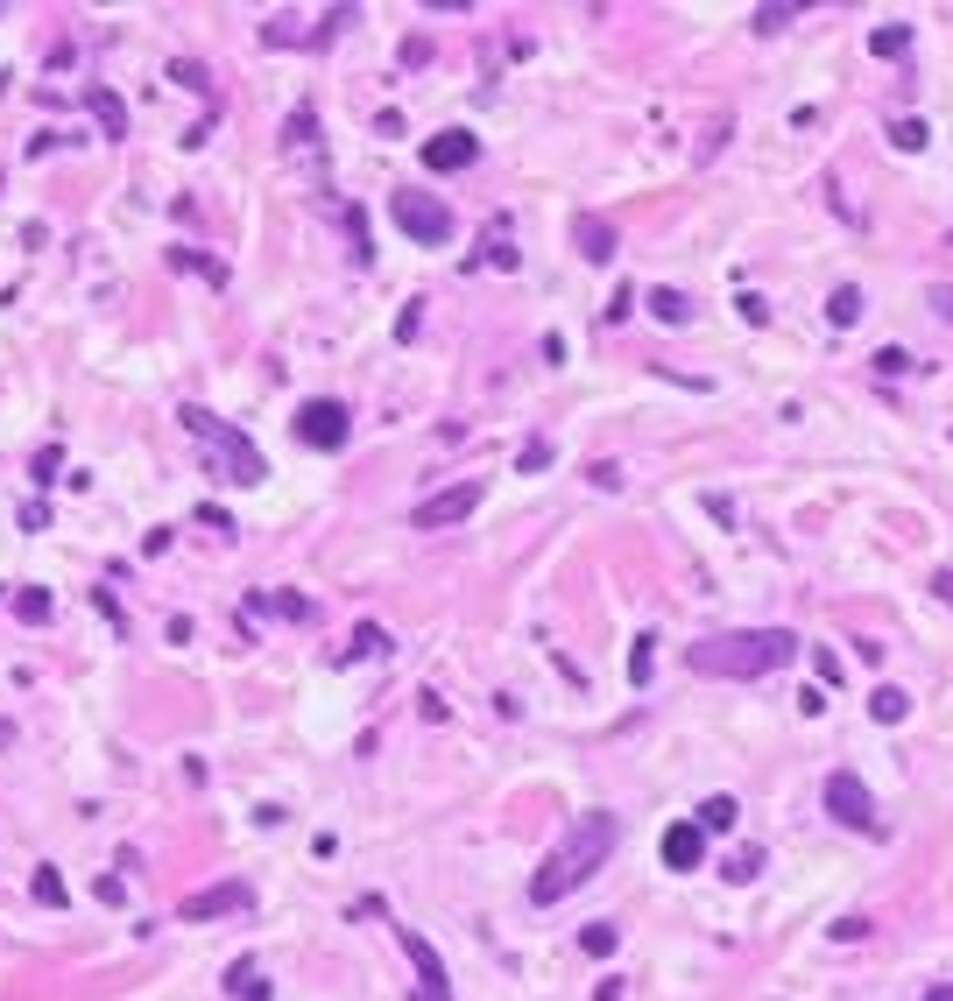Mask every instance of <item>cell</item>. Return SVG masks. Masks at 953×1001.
<instances>
[{"label": "cell", "instance_id": "30", "mask_svg": "<svg viewBox=\"0 0 953 1001\" xmlns=\"http://www.w3.org/2000/svg\"><path fill=\"white\" fill-rule=\"evenodd\" d=\"M516 466H523V473H544V466H551V445H544V437H537V445H523Z\"/></svg>", "mask_w": 953, "mask_h": 1001}, {"label": "cell", "instance_id": "2", "mask_svg": "<svg viewBox=\"0 0 953 1001\" xmlns=\"http://www.w3.org/2000/svg\"><path fill=\"white\" fill-rule=\"evenodd\" d=\"M798 657V634L791 628H735V634H707V642L685 649V663L699 670V678H770V670H785Z\"/></svg>", "mask_w": 953, "mask_h": 1001}, {"label": "cell", "instance_id": "13", "mask_svg": "<svg viewBox=\"0 0 953 1001\" xmlns=\"http://www.w3.org/2000/svg\"><path fill=\"white\" fill-rule=\"evenodd\" d=\"M869 712H875L883 726H898L904 712H911V691H904V684H875V691H869Z\"/></svg>", "mask_w": 953, "mask_h": 1001}, {"label": "cell", "instance_id": "21", "mask_svg": "<svg viewBox=\"0 0 953 1001\" xmlns=\"http://www.w3.org/2000/svg\"><path fill=\"white\" fill-rule=\"evenodd\" d=\"M488 268H516V247H509V226H488Z\"/></svg>", "mask_w": 953, "mask_h": 1001}, {"label": "cell", "instance_id": "31", "mask_svg": "<svg viewBox=\"0 0 953 1001\" xmlns=\"http://www.w3.org/2000/svg\"><path fill=\"white\" fill-rule=\"evenodd\" d=\"M875 368H883V374H904L911 353H904V345H883V353H875Z\"/></svg>", "mask_w": 953, "mask_h": 1001}, {"label": "cell", "instance_id": "10", "mask_svg": "<svg viewBox=\"0 0 953 1001\" xmlns=\"http://www.w3.org/2000/svg\"><path fill=\"white\" fill-rule=\"evenodd\" d=\"M473 156H481V142H473L467 127H445V134H431V142H424V163L431 169H467Z\"/></svg>", "mask_w": 953, "mask_h": 1001}, {"label": "cell", "instance_id": "17", "mask_svg": "<svg viewBox=\"0 0 953 1001\" xmlns=\"http://www.w3.org/2000/svg\"><path fill=\"white\" fill-rule=\"evenodd\" d=\"M85 106L100 113V127H106V134H127V106L113 100V92H85Z\"/></svg>", "mask_w": 953, "mask_h": 1001}, {"label": "cell", "instance_id": "3", "mask_svg": "<svg viewBox=\"0 0 953 1001\" xmlns=\"http://www.w3.org/2000/svg\"><path fill=\"white\" fill-rule=\"evenodd\" d=\"M184 423H191V431L205 437V445H213V458H226V479H234V487H255V479H262V452L247 445V437L234 431V423L205 416L198 402H191V410H184Z\"/></svg>", "mask_w": 953, "mask_h": 1001}, {"label": "cell", "instance_id": "32", "mask_svg": "<svg viewBox=\"0 0 953 1001\" xmlns=\"http://www.w3.org/2000/svg\"><path fill=\"white\" fill-rule=\"evenodd\" d=\"M304 142H311V113L297 106V113H290V148H304Z\"/></svg>", "mask_w": 953, "mask_h": 1001}, {"label": "cell", "instance_id": "11", "mask_svg": "<svg viewBox=\"0 0 953 1001\" xmlns=\"http://www.w3.org/2000/svg\"><path fill=\"white\" fill-rule=\"evenodd\" d=\"M699 860H707V833H699V818H685V825H672V833H664V868H699Z\"/></svg>", "mask_w": 953, "mask_h": 1001}, {"label": "cell", "instance_id": "19", "mask_svg": "<svg viewBox=\"0 0 953 1001\" xmlns=\"http://www.w3.org/2000/svg\"><path fill=\"white\" fill-rule=\"evenodd\" d=\"M827 318H833V324H854V318H862V290H854V282H841V290L827 297Z\"/></svg>", "mask_w": 953, "mask_h": 1001}, {"label": "cell", "instance_id": "9", "mask_svg": "<svg viewBox=\"0 0 953 1001\" xmlns=\"http://www.w3.org/2000/svg\"><path fill=\"white\" fill-rule=\"evenodd\" d=\"M219 910H247V881H219V889H198V896L177 902L184 923H205V917H219Z\"/></svg>", "mask_w": 953, "mask_h": 1001}, {"label": "cell", "instance_id": "24", "mask_svg": "<svg viewBox=\"0 0 953 1001\" xmlns=\"http://www.w3.org/2000/svg\"><path fill=\"white\" fill-rule=\"evenodd\" d=\"M756 875H762V846H741L728 860V881H756Z\"/></svg>", "mask_w": 953, "mask_h": 1001}, {"label": "cell", "instance_id": "16", "mask_svg": "<svg viewBox=\"0 0 953 1001\" xmlns=\"http://www.w3.org/2000/svg\"><path fill=\"white\" fill-rule=\"evenodd\" d=\"M226 988H234V1001H269V994H262V973H255V959H234V973H226Z\"/></svg>", "mask_w": 953, "mask_h": 1001}, {"label": "cell", "instance_id": "26", "mask_svg": "<svg viewBox=\"0 0 953 1001\" xmlns=\"http://www.w3.org/2000/svg\"><path fill=\"white\" fill-rule=\"evenodd\" d=\"M35 902H50V910L64 902V875H57V868H43V875H35Z\"/></svg>", "mask_w": 953, "mask_h": 1001}, {"label": "cell", "instance_id": "8", "mask_svg": "<svg viewBox=\"0 0 953 1001\" xmlns=\"http://www.w3.org/2000/svg\"><path fill=\"white\" fill-rule=\"evenodd\" d=\"M481 508V479H467V487H445V494H431L424 508L410 515L417 529H452V523H467V515Z\"/></svg>", "mask_w": 953, "mask_h": 1001}, {"label": "cell", "instance_id": "23", "mask_svg": "<svg viewBox=\"0 0 953 1001\" xmlns=\"http://www.w3.org/2000/svg\"><path fill=\"white\" fill-rule=\"evenodd\" d=\"M869 50H875V56H904V50H911V29H904V22H898V29H875Z\"/></svg>", "mask_w": 953, "mask_h": 1001}, {"label": "cell", "instance_id": "22", "mask_svg": "<svg viewBox=\"0 0 953 1001\" xmlns=\"http://www.w3.org/2000/svg\"><path fill=\"white\" fill-rule=\"evenodd\" d=\"M890 142H898L904 156H919V148L932 142V127H925V121H898V127H890Z\"/></svg>", "mask_w": 953, "mask_h": 1001}, {"label": "cell", "instance_id": "33", "mask_svg": "<svg viewBox=\"0 0 953 1001\" xmlns=\"http://www.w3.org/2000/svg\"><path fill=\"white\" fill-rule=\"evenodd\" d=\"M932 592H940V600L953 607V571H940V579H932Z\"/></svg>", "mask_w": 953, "mask_h": 1001}, {"label": "cell", "instance_id": "7", "mask_svg": "<svg viewBox=\"0 0 953 1001\" xmlns=\"http://www.w3.org/2000/svg\"><path fill=\"white\" fill-rule=\"evenodd\" d=\"M396 938H403L410 967H417V1001H452V980H445V959L424 931H410V923H396Z\"/></svg>", "mask_w": 953, "mask_h": 1001}, {"label": "cell", "instance_id": "34", "mask_svg": "<svg viewBox=\"0 0 953 1001\" xmlns=\"http://www.w3.org/2000/svg\"><path fill=\"white\" fill-rule=\"evenodd\" d=\"M601 1001H622V988H615V980H607V988H601Z\"/></svg>", "mask_w": 953, "mask_h": 1001}, {"label": "cell", "instance_id": "4", "mask_svg": "<svg viewBox=\"0 0 953 1001\" xmlns=\"http://www.w3.org/2000/svg\"><path fill=\"white\" fill-rule=\"evenodd\" d=\"M389 219L403 226L417 247H445V240H452V211H445V198H431V190H396V198H389Z\"/></svg>", "mask_w": 953, "mask_h": 1001}, {"label": "cell", "instance_id": "28", "mask_svg": "<svg viewBox=\"0 0 953 1001\" xmlns=\"http://www.w3.org/2000/svg\"><path fill=\"white\" fill-rule=\"evenodd\" d=\"M791 14H798V8H756V29H762V35H777V29L791 22Z\"/></svg>", "mask_w": 953, "mask_h": 1001}, {"label": "cell", "instance_id": "29", "mask_svg": "<svg viewBox=\"0 0 953 1001\" xmlns=\"http://www.w3.org/2000/svg\"><path fill=\"white\" fill-rule=\"evenodd\" d=\"M925 303H932V311H940V318L953 324V282H932V290H925Z\"/></svg>", "mask_w": 953, "mask_h": 1001}, {"label": "cell", "instance_id": "35", "mask_svg": "<svg viewBox=\"0 0 953 1001\" xmlns=\"http://www.w3.org/2000/svg\"><path fill=\"white\" fill-rule=\"evenodd\" d=\"M932 1001H953V988H940V994H932Z\"/></svg>", "mask_w": 953, "mask_h": 1001}, {"label": "cell", "instance_id": "1", "mask_svg": "<svg viewBox=\"0 0 953 1001\" xmlns=\"http://www.w3.org/2000/svg\"><path fill=\"white\" fill-rule=\"evenodd\" d=\"M615 812H580L572 818V833L544 854V868L530 875V902H559V896H572V889H586L601 868H607V854H615Z\"/></svg>", "mask_w": 953, "mask_h": 1001}, {"label": "cell", "instance_id": "27", "mask_svg": "<svg viewBox=\"0 0 953 1001\" xmlns=\"http://www.w3.org/2000/svg\"><path fill=\"white\" fill-rule=\"evenodd\" d=\"M381 649H389V642H381V628H375V621L353 634V657H381Z\"/></svg>", "mask_w": 953, "mask_h": 1001}, {"label": "cell", "instance_id": "6", "mask_svg": "<svg viewBox=\"0 0 953 1001\" xmlns=\"http://www.w3.org/2000/svg\"><path fill=\"white\" fill-rule=\"evenodd\" d=\"M347 431H353L347 402L318 395V402H304V410H297V437H304V445H318V452H339V445H347Z\"/></svg>", "mask_w": 953, "mask_h": 1001}, {"label": "cell", "instance_id": "18", "mask_svg": "<svg viewBox=\"0 0 953 1001\" xmlns=\"http://www.w3.org/2000/svg\"><path fill=\"white\" fill-rule=\"evenodd\" d=\"M650 311H657V324H693V303L678 290H650Z\"/></svg>", "mask_w": 953, "mask_h": 1001}, {"label": "cell", "instance_id": "12", "mask_svg": "<svg viewBox=\"0 0 953 1001\" xmlns=\"http://www.w3.org/2000/svg\"><path fill=\"white\" fill-rule=\"evenodd\" d=\"M572 240H580V255H586V261H615V247H622V240H615V226H607L601 211H580V219H572Z\"/></svg>", "mask_w": 953, "mask_h": 1001}, {"label": "cell", "instance_id": "14", "mask_svg": "<svg viewBox=\"0 0 953 1001\" xmlns=\"http://www.w3.org/2000/svg\"><path fill=\"white\" fill-rule=\"evenodd\" d=\"M735 818H741V804H735V797H707V804H699V833H728Z\"/></svg>", "mask_w": 953, "mask_h": 1001}, {"label": "cell", "instance_id": "25", "mask_svg": "<svg viewBox=\"0 0 953 1001\" xmlns=\"http://www.w3.org/2000/svg\"><path fill=\"white\" fill-rule=\"evenodd\" d=\"M650 663H657V634H643V642H636V657H628V678H636V684H650Z\"/></svg>", "mask_w": 953, "mask_h": 1001}, {"label": "cell", "instance_id": "20", "mask_svg": "<svg viewBox=\"0 0 953 1001\" xmlns=\"http://www.w3.org/2000/svg\"><path fill=\"white\" fill-rule=\"evenodd\" d=\"M615 923H586V931H580V952H594V959H607V952H615Z\"/></svg>", "mask_w": 953, "mask_h": 1001}, {"label": "cell", "instance_id": "15", "mask_svg": "<svg viewBox=\"0 0 953 1001\" xmlns=\"http://www.w3.org/2000/svg\"><path fill=\"white\" fill-rule=\"evenodd\" d=\"M50 607H57V600H50L43 586H22V592H14V613H22L29 628H43V621H50Z\"/></svg>", "mask_w": 953, "mask_h": 1001}, {"label": "cell", "instance_id": "5", "mask_svg": "<svg viewBox=\"0 0 953 1001\" xmlns=\"http://www.w3.org/2000/svg\"><path fill=\"white\" fill-rule=\"evenodd\" d=\"M827 812L841 818L848 833H869V839L883 833V818H875V797H869V783L854 776V768H833V776H827Z\"/></svg>", "mask_w": 953, "mask_h": 1001}]
</instances>
